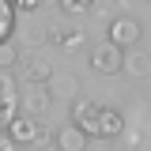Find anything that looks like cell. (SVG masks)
Wrapping results in <instances>:
<instances>
[{"label":"cell","instance_id":"14","mask_svg":"<svg viewBox=\"0 0 151 151\" xmlns=\"http://www.w3.org/2000/svg\"><path fill=\"white\" fill-rule=\"evenodd\" d=\"M19 60H23V57H19V45H15V42H12V38H8V42H0V72L15 68Z\"/></svg>","mask_w":151,"mask_h":151},{"label":"cell","instance_id":"12","mask_svg":"<svg viewBox=\"0 0 151 151\" xmlns=\"http://www.w3.org/2000/svg\"><path fill=\"white\" fill-rule=\"evenodd\" d=\"M49 42L60 45V49H79L83 45V30H76V27H49Z\"/></svg>","mask_w":151,"mask_h":151},{"label":"cell","instance_id":"10","mask_svg":"<svg viewBox=\"0 0 151 151\" xmlns=\"http://www.w3.org/2000/svg\"><path fill=\"white\" fill-rule=\"evenodd\" d=\"M45 87H49V94H60V98H79V79H76L72 72H53L49 79H45Z\"/></svg>","mask_w":151,"mask_h":151},{"label":"cell","instance_id":"17","mask_svg":"<svg viewBox=\"0 0 151 151\" xmlns=\"http://www.w3.org/2000/svg\"><path fill=\"white\" fill-rule=\"evenodd\" d=\"M0 151H19V144H15V140H12L4 129H0Z\"/></svg>","mask_w":151,"mask_h":151},{"label":"cell","instance_id":"13","mask_svg":"<svg viewBox=\"0 0 151 151\" xmlns=\"http://www.w3.org/2000/svg\"><path fill=\"white\" fill-rule=\"evenodd\" d=\"M12 34H15V8L8 0H0V42H8Z\"/></svg>","mask_w":151,"mask_h":151},{"label":"cell","instance_id":"2","mask_svg":"<svg viewBox=\"0 0 151 151\" xmlns=\"http://www.w3.org/2000/svg\"><path fill=\"white\" fill-rule=\"evenodd\" d=\"M53 106V94L45 83H27L19 91V113H30V117H42V113Z\"/></svg>","mask_w":151,"mask_h":151},{"label":"cell","instance_id":"16","mask_svg":"<svg viewBox=\"0 0 151 151\" xmlns=\"http://www.w3.org/2000/svg\"><path fill=\"white\" fill-rule=\"evenodd\" d=\"M8 4H12L15 12H34V8L42 4V0H8Z\"/></svg>","mask_w":151,"mask_h":151},{"label":"cell","instance_id":"15","mask_svg":"<svg viewBox=\"0 0 151 151\" xmlns=\"http://www.w3.org/2000/svg\"><path fill=\"white\" fill-rule=\"evenodd\" d=\"M60 4V12H68V15H83V12H91L94 0H57Z\"/></svg>","mask_w":151,"mask_h":151},{"label":"cell","instance_id":"6","mask_svg":"<svg viewBox=\"0 0 151 151\" xmlns=\"http://www.w3.org/2000/svg\"><path fill=\"white\" fill-rule=\"evenodd\" d=\"M121 72L132 76V79H151V57L144 53V49H125L121 53Z\"/></svg>","mask_w":151,"mask_h":151},{"label":"cell","instance_id":"8","mask_svg":"<svg viewBox=\"0 0 151 151\" xmlns=\"http://www.w3.org/2000/svg\"><path fill=\"white\" fill-rule=\"evenodd\" d=\"M94 117H98V102L91 98H72V125L83 129L87 136H94Z\"/></svg>","mask_w":151,"mask_h":151},{"label":"cell","instance_id":"7","mask_svg":"<svg viewBox=\"0 0 151 151\" xmlns=\"http://www.w3.org/2000/svg\"><path fill=\"white\" fill-rule=\"evenodd\" d=\"M15 113H19V87L0 72V129H4Z\"/></svg>","mask_w":151,"mask_h":151},{"label":"cell","instance_id":"3","mask_svg":"<svg viewBox=\"0 0 151 151\" xmlns=\"http://www.w3.org/2000/svg\"><path fill=\"white\" fill-rule=\"evenodd\" d=\"M121 53L125 49H117L113 42H98V45H91V68L98 76H117L121 72Z\"/></svg>","mask_w":151,"mask_h":151},{"label":"cell","instance_id":"11","mask_svg":"<svg viewBox=\"0 0 151 151\" xmlns=\"http://www.w3.org/2000/svg\"><path fill=\"white\" fill-rule=\"evenodd\" d=\"M53 76V64L45 60V57H30V60H23V79L27 83H45Z\"/></svg>","mask_w":151,"mask_h":151},{"label":"cell","instance_id":"4","mask_svg":"<svg viewBox=\"0 0 151 151\" xmlns=\"http://www.w3.org/2000/svg\"><path fill=\"white\" fill-rule=\"evenodd\" d=\"M140 34H144V30H140V23L132 15H117L110 23V38H106V42H113L117 49H132V45L140 42Z\"/></svg>","mask_w":151,"mask_h":151},{"label":"cell","instance_id":"5","mask_svg":"<svg viewBox=\"0 0 151 151\" xmlns=\"http://www.w3.org/2000/svg\"><path fill=\"white\" fill-rule=\"evenodd\" d=\"M125 132V117L113 106H98V117H94V136L98 140H117Z\"/></svg>","mask_w":151,"mask_h":151},{"label":"cell","instance_id":"1","mask_svg":"<svg viewBox=\"0 0 151 151\" xmlns=\"http://www.w3.org/2000/svg\"><path fill=\"white\" fill-rule=\"evenodd\" d=\"M4 132L15 140L19 147H23V144H42V140H49V132L42 129V121L30 117V113H15V117L4 125Z\"/></svg>","mask_w":151,"mask_h":151},{"label":"cell","instance_id":"9","mask_svg":"<svg viewBox=\"0 0 151 151\" xmlns=\"http://www.w3.org/2000/svg\"><path fill=\"white\" fill-rule=\"evenodd\" d=\"M57 151H87V144H91V136L83 129H76V125H64V129L53 136Z\"/></svg>","mask_w":151,"mask_h":151}]
</instances>
